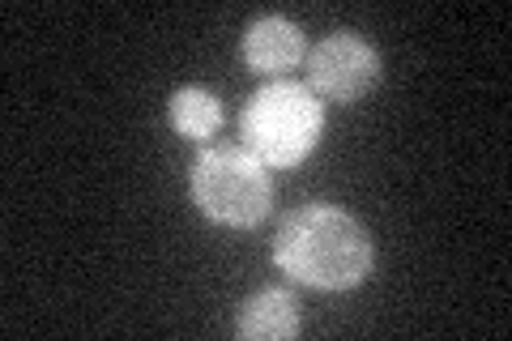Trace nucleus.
<instances>
[{"label": "nucleus", "instance_id": "obj_5", "mask_svg": "<svg viewBox=\"0 0 512 341\" xmlns=\"http://www.w3.org/2000/svg\"><path fill=\"white\" fill-rule=\"evenodd\" d=\"M303 56H308V39H303V30L291 18H282V13L256 18L244 30V60H248V69L261 77L278 81L282 73H291Z\"/></svg>", "mask_w": 512, "mask_h": 341}, {"label": "nucleus", "instance_id": "obj_7", "mask_svg": "<svg viewBox=\"0 0 512 341\" xmlns=\"http://www.w3.org/2000/svg\"><path fill=\"white\" fill-rule=\"evenodd\" d=\"M167 116H171V128L180 137L197 141V145H210V137L222 124V103L201 86H180L167 103Z\"/></svg>", "mask_w": 512, "mask_h": 341}, {"label": "nucleus", "instance_id": "obj_1", "mask_svg": "<svg viewBox=\"0 0 512 341\" xmlns=\"http://www.w3.org/2000/svg\"><path fill=\"white\" fill-rule=\"evenodd\" d=\"M274 261L291 282L316 290H355L372 278L376 248L367 226L329 201L299 205L274 235Z\"/></svg>", "mask_w": 512, "mask_h": 341}, {"label": "nucleus", "instance_id": "obj_6", "mask_svg": "<svg viewBox=\"0 0 512 341\" xmlns=\"http://www.w3.org/2000/svg\"><path fill=\"white\" fill-rule=\"evenodd\" d=\"M235 337L244 341H291L299 337V295L286 286H265L235 307Z\"/></svg>", "mask_w": 512, "mask_h": 341}, {"label": "nucleus", "instance_id": "obj_3", "mask_svg": "<svg viewBox=\"0 0 512 341\" xmlns=\"http://www.w3.org/2000/svg\"><path fill=\"white\" fill-rule=\"evenodd\" d=\"M188 192L205 218L235 231L265 222L274 209L269 167L248 145H205L188 171Z\"/></svg>", "mask_w": 512, "mask_h": 341}, {"label": "nucleus", "instance_id": "obj_4", "mask_svg": "<svg viewBox=\"0 0 512 341\" xmlns=\"http://www.w3.org/2000/svg\"><path fill=\"white\" fill-rule=\"evenodd\" d=\"M380 81V52L355 30H333L308 52V90L320 103H359Z\"/></svg>", "mask_w": 512, "mask_h": 341}, {"label": "nucleus", "instance_id": "obj_2", "mask_svg": "<svg viewBox=\"0 0 512 341\" xmlns=\"http://www.w3.org/2000/svg\"><path fill=\"white\" fill-rule=\"evenodd\" d=\"M325 133V107L299 81H269L239 111V137L265 167H299Z\"/></svg>", "mask_w": 512, "mask_h": 341}]
</instances>
